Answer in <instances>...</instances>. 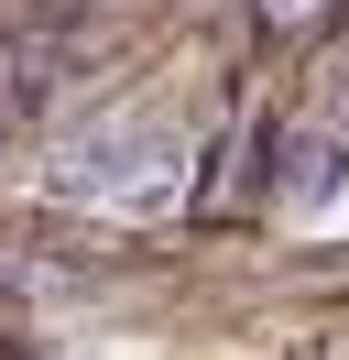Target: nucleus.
Returning <instances> with one entry per match:
<instances>
[{
	"label": "nucleus",
	"mask_w": 349,
	"mask_h": 360,
	"mask_svg": "<svg viewBox=\"0 0 349 360\" xmlns=\"http://www.w3.org/2000/svg\"><path fill=\"white\" fill-rule=\"evenodd\" d=\"M142 164H164V142H153L142 120H87V131L55 142L44 186H55V197H120V207H153V175H142Z\"/></svg>",
	"instance_id": "obj_1"
},
{
	"label": "nucleus",
	"mask_w": 349,
	"mask_h": 360,
	"mask_svg": "<svg viewBox=\"0 0 349 360\" xmlns=\"http://www.w3.org/2000/svg\"><path fill=\"white\" fill-rule=\"evenodd\" d=\"M251 11H262V22H273V33H295V22H317L327 0H251Z\"/></svg>",
	"instance_id": "obj_4"
},
{
	"label": "nucleus",
	"mask_w": 349,
	"mask_h": 360,
	"mask_svg": "<svg viewBox=\"0 0 349 360\" xmlns=\"http://www.w3.org/2000/svg\"><path fill=\"white\" fill-rule=\"evenodd\" d=\"M317 120H327V131L349 142V55H338V66H327V88H317Z\"/></svg>",
	"instance_id": "obj_3"
},
{
	"label": "nucleus",
	"mask_w": 349,
	"mask_h": 360,
	"mask_svg": "<svg viewBox=\"0 0 349 360\" xmlns=\"http://www.w3.org/2000/svg\"><path fill=\"white\" fill-rule=\"evenodd\" d=\"M262 186H273L284 207H327L349 186V142L327 131V120L317 131H262Z\"/></svg>",
	"instance_id": "obj_2"
}]
</instances>
